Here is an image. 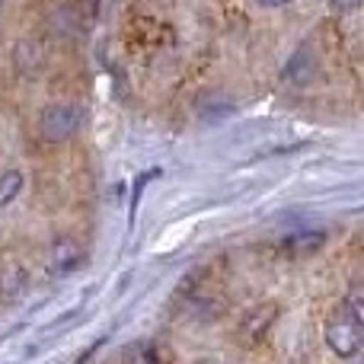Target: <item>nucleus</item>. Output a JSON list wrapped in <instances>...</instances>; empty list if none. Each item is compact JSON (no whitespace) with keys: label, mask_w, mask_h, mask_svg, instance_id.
<instances>
[{"label":"nucleus","mask_w":364,"mask_h":364,"mask_svg":"<svg viewBox=\"0 0 364 364\" xmlns=\"http://www.w3.org/2000/svg\"><path fill=\"white\" fill-rule=\"evenodd\" d=\"M0 6H4V0H0Z\"/></svg>","instance_id":"obj_12"},{"label":"nucleus","mask_w":364,"mask_h":364,"mask_svg":"<svg viewBox=\"0 0 364 364\" xmlns=\"http://www.w3.org/2000/svg\"><path fill=\"white\" fill-rule=\"evenodd\" d=\"M326 243V233L323 230H297L291 237H284V250L291 252H316Z\"/></svg>","instance_id":"obj_5"},{"label":"nucleus","mask_w":364,"mask_h":364,"mask_svg":"<svg viewBox=\"0 0 364 364\" xmlns=\"http://www.w3.org/2000/svg\"><path fill=\"white\" fill-rule=\"evenodd\" d=\"M326 346L333 348L339 358H355L364 346V314L358 301V288L348 294V301H342L333 310L326 323Z\"/></svg>","instance_id":"obj_1"},{"label":"nucleus","mask_w":364,"mask_h":364,"mask_svg":"<svg viewBox=\"0 0 364 364\" xmlns=\"http://www.w3.org/2000/svg\"><path fill=\"white\" fill-rule=\"evenodd\" d=\"M19 192H23V173H19V170H6L4 176H0V208L10 205Z\"/></svg>","instance_id":"obj_7"},{"label":"nucleus","mask_w":364,"mask_h":364,"mask_svg":"<svg viewBox=\"0 0 364 364\" xmlns=\"http://www.w3.org/2000/svg\"><path fill=\"white\" fill-rule=\"evenodd\" d=\"M160 176V170H147V173H141L138 182H134V195H132V224H134V214H138V201H141V192H144V186L151 179H157Z\"/></svg>","instance_id":"obj_8"},{"label":"nucleus","mask_w":364,"mask_h":364,"mask_svg":"<svg viewBox=\"0 0 364 364\" xmlns=\"http://www.w3.org/2000/svg\"><path fill=\"white\" fill-rule=\"evenodd\" d=\"M314 74H316V58L310 55L307 48L297 51L288 61V68H284V80L294 83V87H307V83L314 80Z\"/></svg>","instance_id":"obj_4"},{"label":"nucleus","mask_w":364,"mask_h":364,"mask_svg":"<svg viewBox=\"0 0 364 364\" xmlns=\"http://www.w3.org/2000/svg\"><path fill=\"white\" fill-rule=\"evenodd\" d=\"M122 364H157V352L151 342H132L122 352Z\"/></svg>","instance_id":"obj_6"},{"label":"nucleus","mask_w":364,"mask_h":364,"mask_svg":"<svg viewBox=\"0 0 364 364\" xmlns=\"http://www.w3.org/2000/svg\"><path fill=\"white\" fill-rule=\"evenodd\" d=\"M358 6H361V0H333L336 13H352V10H358Z\"/></svg>","instance_id":"obj_9"},{"label":"nucleus","mask_w":364,"mask_h":364,"mask_svg":"<svg viewBox=\"0 0 364 364\" xmlns=\"http://www.w3.org/2000/svg\"><path fill=\"white\" fill-rule=\"evenodd\" d=\"M80 262H83V250H80L77 240H70V237L55 240V246H51V259H48V265H51L55 275H68V272H74Z\"/></svg>","instance_id":"obj_3"},{"label":"nucleus","mask_w":364,"mask_h":364,"mask_svg":"<svg viewBox=\"0 0 364 364\" xmlns=\"http://www.w3.org/2000/svg\"><path fill=\"white\" fill-rule=\"evenodd\" d=\"M198 364H220V361H214V358H205V361H198Z\"/></svg>","instance_id":"obj_11"},{"label":"nucleus","mask_w":364,"mask_h":364,"mask_svg":"<svg viewBox=\"0 0 364 364\" xmlns=\"http://www.w3.org/2000/svg\"><path fill=\"white\" fill-rule=\"evenodd\" d=\"M83 122V109L80 106H70V102H58V106H48L42 115H38V134L51 144L58 141H68L77 134Z\"/></svg>","instance_id":"obj_2"},{"label":"nucleus","mask_w":364,"mask_h":364,"mask_svg":"<svg viewBox=\"0 0 364 364\" xmlns=\"http://www.w3.org/2000/svg\"><path fill=\"white\" fill-rule=\"evenodd\" d=\"M256 4H262V6H284V4H291V0H256Z\"/></svg>","instance_id":"obj_10"}]
</instances>
